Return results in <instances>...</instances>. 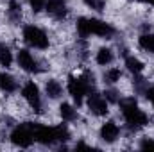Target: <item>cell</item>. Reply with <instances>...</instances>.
I'll list each match as a JSON object with an SVG mask.
<instances>
[{
  "label": "cell",
  "mask_w": 154,
  "mask_h": 152,
  "mask_svg": "<svg viewBox=\"0 0 154 152\" xmlns=\"http://www.w3.org/2000/svg\"><path fill=\"white\" fill-rule=\"evenodd\" d=\"M145 95H147V99H149V100L152 102V106H154V86H151V88H147Z\"/></svg>",
  "instance_id": "484cf974"
},
{
  "label": "cell",
  "mask_w": 154,
  "mask_h": 152,
  "mask_svg": "<svg viewBox=\"0 0 154 152\" xmlns=\"http://www.w3.org/2000/svg\"><path fill=\"white\" fill-rule=\"evenodd\" d=\"M142 149H154V141L151 140H145V141H142V145H140Z\"/></svg>",
  "instance_id": "4316f807"
},
{
  "label": "cell",
  "mask_w": 154,
  "mask_h": 152,
  "mask_svg": "<svg viewBox=\"0 0 154 152\" xmlns=\"http://www.w3.org/2000/svg\"><path fill=\"white\" fill-rule=\"evenodd\" d=\"M125 66H127V70H129L131 74H134V75H138V74L143 70L142 61L136 59V57H133V56H125Z\"/></svg>",
  "instance_id": "9a60e30c"
},
{
  "label": "cell",
  "mask_w": 154,
  "mask_h": 152,
  "mask_svg": "<svg viewBox=\"0 0 154 152\" xmlns=\"http://www.w3.org/2000/svg\"><path fill=\"white\" fill-rule=\"evenodd\" d=\"M149 4H152V5H154V0H149Z\"/></svg>",
  "instance_id": "f1b7e54d"
},
{
  "label": "cell",
  "mask_w": 154,
  "mask_h": 152,
  "mask_svg": "<svg viewBox=\"0 0 154 152\" xmlns=\"http://www.w3.org/2000/svg\"><path fill=\"white\" fill-rule=\"evenodd\" d=\"M45 90H47V95H48L50 99H59L61 93H63V88H61V84H59L56 79H50V81L47 82Z\"/></svg>",
  "instance_id": "4fadbf2b"
},
{
  "label": "cell",
  "mask_w": 154,
  "mask_h": 152,
  "mask_svg": "<svg viewBox=\"0 0 154 152\" xmlns=\"http://www.w3.org/2000/svg\"><path fill=\"white\" fill-rule=\"evenodd\" d=\"M140 47L143 50L154 54V34H142L140 36Z\"/></svg>",
  "instance_id": "ac0fdd59"
},
{
  "label": "cell",
  "mask_w": 154,
  "mask_h": 152,
  "mask_svg": "<svg viewBox=\"0 0 154 152\" xmlns=\"http://www.w3.org/2000/svg\"><path fill=\"white\" fill-rule=\"evenodd\" d=\"M29 4H31V7H32L34 13H39L41 9H45L47 0H29Z\"/></svg>",
  "instance_id": "d4e9b609"
},
{
  "label": "cell",
  "mask_w": 154,
  "mask_h": 152,
  "mask_svg": "<svg viewBox=\"0 0 154 152\" xmlns=\"http://www.w3.org/2000/svg\"><path fill=\"white\" fill-rule=\"evenodd\" d=\"M120 134V129L115 122H106L102 127H100V138L106 141V143H113Z\"/></svg>",
  "instance_id": "8fae6325"
},
{
  "label": "cell",
  "mask_w": 154,
  "mask_h": 152,
  "mask_svg": "<svg viewBox=\"0 0 154 152\" xmlns=\"http://www.w3.org/2000/svg\"><path fill=\"white\" fill-rule=\"evenodd\" d=\"M23 39H25V43L27 45H31V47H34V48H47L48 47V38H47V34L36 27V25H25L23 27Z\"/></svg>",
  "instance_id": "5b68a950"
},
{
  "label": "cell",
  "mask_w": 154,
  "mask_h": 152,
  "mask_svg": "<svg viewBox=\"0 0 154 152\" xmlns=\"http://www.w3.org/2000/svg\"><path fill=\"white\" fill-rule=\"evenodd\" d=\"M56 134H57V141H66L70 138V132H68V127L66 125H57L56 127Z\"/></svg>",
  "instance_id": "44dd1931"
},
{
  "label": "cell",
  "mask_w": 154,
  "mask_h": 152,
  "mask_svg": "<svg viewBox=\"0 0 154 152\" xmlns=\"http://www.w3.org/2000/svg\"><path fill=\"white\" fill-rule=\"evenodd\" d=\"M77 34H79V38H88L90 34H97L100 38H113L115 27L102 20H97V18H79L77 20Z\"/></svg>",
  "instance_id": "7a4b0ae2"
},
{
  "label": "cell",
  "mask_w": 154,
  "mask_h": 152,
  "mask_svg": "<svg viewBox=\"0 0 154 152\" xmlns=\"http://www.w3.org/2000/svg\"><path fill=\"white\" fill-rule=\"evenodd\" d=\"M84 4L90 7V9H93V11H104V7H106V0H84Z\"/></svg>",
  "instance_id": "7402d4cb"
},
{
  "label": "cell",
  "mask_w": 154,
  "mask_h": 152,
  "mask_svg": "<svg viewBox=\"0 0 154 152\" xmlns=\"http://www.w3.org/2000/svg\"><path fill=\"white\" fill-rule=\"evenodd\" d=\"M22 95H23V99L29 102V106H31L36 113H41V95H39V88L32 82V81H29V82L22 88Z\"/></svg>",
  "instance_id": "8992f818"
},
{
  "label": "cell",
  "mask_w": 154,
  "mask_h": 152,
  "mask_svg": "<svg viewBox=\"0 0 154 152\" xmlns=\"http://www.w3.org/2000/svg\"><path fill=\"white\" fill-rule=\"evenodd\" d=\"M18 65H20L25 72H29V74H38V72H41L38 59H36L29 50H20V52H18Z\"/></svg>",
  "instance_id": "9c48e42d"
},
{
  "label": "cell",
  "mask_w": 154,
  "mask_h": 152,
  "mask_svg": "<svg viewBox=\"0 0 154 152\" xmlns=\"http://www.w3.org/2000/svg\"><path fill=\"white\" fill-rule=\"evenodd\" d=\"M136 2H147V4H149V0H136Z\"/></svg>",
  "instance_id": "83f0119b"
},
{
  "label": "cell",
  "mask_w": 154,
  "mask_h": 152,
  "mask_svg": "<svg viewBox=\"0 0 154 152\" xmlns=\"http://www.w3.org/2000/svg\"><path fill=\"white\" fill-rule=\"evenodd\" d=\"M7 18L11 23H20L22 22V5L16 0L9 2V9H7Z\"/></svg>",
  "instance_id": "7c38bea8"
},
{
  "label": "cell",
  "mask_w": 154,
  "mask_h": 152,
  "mask_svg": "<svg viewBox=\"0 0 154 152\" xmlns=\"http://www.w3.org/2000/svg\"><path fill=\"white\" fill-rule=\"evenodd\" d=\"M95 88V77L91 72H84L81 77H70L68 81V91L74 97L77 106L82 104L84 95H90Z\"/></svg>",
  "instance_id": "3957f363"
},
{
  "label": "cell",
  "mask_w": 154,
  "mask_h": 152,
  "mask_svg": "<svg viewBox=\"0 0 154 152\" xmlns=\"http://www.w3.org/2000/svg\"><path fill=\"white\" fill-rule=\"evenodd\" d=\"M34 125L36 123H32V122H25V123L16 125L11 132V141L16 147H22V149L31 147L32 141H34Z\"/></svg>",
  "instance_id": "277c9868"
},
{
  "label": "cell",
  "mask_w": 154,
  "mask_h": 152,
  "mask_svg": "<svg viewBox=\"0 0 154 152\" xmlns=\"http://www.w3.org/2000/svg\"><path fill=\"white\" fill-rule=\"evenodd\" d=\"M104 95H106V100H108V102H115V104H118V100H120L116 90H106Z\"/></svg>",
  "instance_id": "cb8c5ba5"
},
{
  "label": "cell",
  "mask_w": 154,
  "mask_h": 152,
  "mask_svg": "<svg viewBox=\"0 0 154 152\" xmlns=\"http://www.w3.org/2000/svg\"><path fill=\"white\" fill-rule=\"evenodd\" d=\"M120 77H122V72H120L118 68H109V70L104 74V82L115 84L116 81H120Z\"/></svg>",
  "instance_id": "ffe728a7"
},
{
  "label": "cell",
  "mask_w": 154,
  "mask_h": 152,
  "mask_svg": "<svg viewBox=\"0 0 154 152\" xmlns=\"http://www.w3.org/2000/svg\"><path fill=\"white\" fill-rule=\"evenodd\" d=\"M45 9L52 18L63 20L66 16V0H47Z\"/></svg>",
  "instance_id": "30bf717a"
},
{
  "label": "cell",
  "mask_w": 154,
  "mask_h": 152,
  "mask_svg": "<svg viewBox=\"0 0 154 152\" xmlns=\"http://www.w3.org/2000/svg\"><path fill=\"white\" fill-rule=\"evenodd\" d=\"M134 88H136V93H140V95H142V93H145V91H147V88H149V86H147V81H145V79L136 77V79H134Z\"/></svg>",
  "instance_id": "603a6c76"
},
{
  "label": "cell",
  "mask_w": 154,
  "mask_h": 152,
  "mask_svg": "<svg viewBox=\"0 0 154 152\" xmlns=\"http://www.w3.org/2000/svg\"><path fill=\"white\" fill-rule=\"evenodd\" d=\"M88 108H90V111H91L93 114L104 116V114L108 113V100H106L104 95L93 91V93L88 95Z\"/></svg>",
  "instance_id": "ba28073f"
},
{
  "label": "cell",
  "mask_w": 154,
  "mask_h": 152,
  "mask_svg": "<svg viewBox=\"0 0 154 152\" xmlns=\"http://www.w3.org/2000/svg\"><path fill=\"white\" fill-rule=\"evenodd\" d=\"M111 61H113V52H111L109 48H100V50L97 52V63H99V65L106 66V65H109Z\"/></svg>",
  "instance_id": "2e32d148"
},
{
  "label": "cell",
  "mask_w": 154,
  "mask_h": 152,
  "mask_svg": "<svg viewBox=\"0 0 154 152\" xmlns=\"http://www.w3.org/2000/svg\"><path fill=\"white\" fill-rule=\"evenodd\" d=\"M11 63H13V56H11L9 48L0 43V65L7 68V66H11Z\"/></svg>",
  "instance_id": "d6986e66"
},
{
  "label": "cell",
  "mask_w": 154,
  "mask_h": 152,
  "mask_svg": "<svg viewBox=\"0 0 154 152\" xmlns=\"http://www.w3.org/2000/svg\"><path fill=\"white\" fill-rule=\"evenodd\" d=\"M34 140L39 141L41 145H54L57 141V134H56V127H48V125H34Z\"/></svg>",
  "instance_id": "52a82bcc"
},
{
  "label": "cell",
  "mask_w": 154,
  "mask_h": 152,
  "mask_svg": "<svg viewBox=\"0 0 154 152\" xmlns=\"http://www.w3.org/2000/svg\"><path fill=\"white\" fill-rule=\"evenodd\" d=\"M59 113H61V116H63V120H66V122H72V120L77 118V111L70 106V104H61Z\"/></svg>",
  "instance_id": "e0dca14e"
},
{
  "label": "cell",
  "mask_w": 154,
  "mask_h": 152,
  "mask_svg": "<svg viewBox=\"0 0 154 152\" xmlns=\"http://www.w3.org/2000/svg\"><path fill=\"white\" fill-rule=\"evenodd\" d=\"M0 90L5 93H13L16 90V81L7 74H0Z\"/></svg>",
  "instance_id": "5bb4252c"
},
{
  "label": "cell",
  "mask_w": 154,
  "mask_h": 152,
  "mask_svg": "<svg viewBox=\"0 0 154 152\" xmlns=\"http://www.w3.org/2000/svg\"><path fill=\"white\" fill-rule=\"evenodd\" d=\"M118 106H120V111H122L124 118H125V123L131 131H138L149 123V116L138 108L136 99H133V97L131 99H120Z\"/></svg>",
  "instance_id": "6da1fadb"
}]
</instances>
